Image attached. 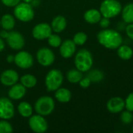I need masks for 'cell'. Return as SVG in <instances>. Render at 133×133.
<instances>
[{"mask_svg": "<svg viewBox=\"0 0 133 133\" xmlns=\"http://www.w3.org/2000/svg\"><path fill=\"white\" fill-rule=\"evenodd\" d=\"M97 41L105 48L115 50L122 44V37L119 32L112 29H103L97 35Z\"/></svg>", "mask_w": 133, "mask_h": 133, "instance_id": "6da1fadb", "label": "cell"}, {"mask_svg": "<svg viewBox=\"0 0 133 133\" xmlns=\"http://www.w3.org/2000/svg\"><path fill=\"white\" fill-rule=\"evenodd\" d=\"M74 63L78 70L81 71L82 72H88L90 69H91L94 63L92 54L90 51L85 48L79 50L76 54Z\"/></svg>", "mask_w": 133, "mask_h": 133, "instance_id": "7a4b0ae2", "label": "cell"}, {"mask_svg": "<svg viewBox=\"0 0 133 133\" xmlns=\"http://www.w3.org/2000/svg\"><path fill=\"white\" fill-rule=\"evenodd\" d=\"M122 6L118 0H104L100 5V12L104 17H116L122 12Z\"/></svg>", "mask_w": 133, "mask_h": 133, "instance_id": "3957f363", "label": "cell"}, {"mask_svg": "<svg viewBox=\"0 0 133 133\" xmlns=\"http://www.w3.org/2000/svg\"><path fill=\"white\" fill-rule=\"evenodd\" d=\"M63 75L59 69H51L48 72L45 77V87L49 92L55 91L61 87L63 83Z\"/></svg>", "mask_w": 133, "mask_h": 133, "instance_id": "277c9868", "label": "cell"}, {"mask_svg": "<svg viewBox=\"0 0 133 133\" xmlns=\"http://www.w3.org/2000/svg\"><path fill=\"white\" fill-rule=\"evenodd\" d=\"M55 106V101L51 97L43 96L35 102L34 110L38 115L48 116L54 111Z\"/></svg>", "mask_w": 133, "mask_h": 133, "instance_id": "5b68a950", "label": "cell"}, {"mask_svg": "<svg viewBox=\"0 0 133 133\" xmlns=\"http://www.w3.org/2000/svg\"><path fill=\"white\" fill-rule=\"evenodd\" d=\"M16 19L22 22H29L34 17V11L31 5L28 2H19L15 6L13 11Z\"/></svg>", "mask_w": 133, "mask_h": 133, "instance_id": "8992f818", "label": "cell"}, {"mask_svg": "<svg viewBox=\"0 0 133 133\" xmlns=\"http://www.w3.org/2000/svg\"><path fill=\"white\" fill-rule=\"evenodd\" d=\"M29 126L32 131L37 133L45 132L48 129V125L44 116L41 115H34L30 117L28 122Z\"/></svg>", "mask_w": 133, "mask_h": 133, "instance_id": "52a82bcc", "label": "cell"}, {"mask_svg": "<svg viewBox=\"0 0 133 133\" xmlns=\"http://www.w3.org/2000/svg\"><path fill=\"white\" fill-rule=\"evenodd\" d=\"M55 54L50 48H42L37 52V59L38 63L44 67L51 65L55 62Z\"/></svg>", "mask_w": 133, "mask_h": 133, "instance_id": "ba28073f", "label": "cell"}, {"mask_svg": "<svg viewBox=\"0 0 133 133\" xmlns=\"http://www.w3.org/2000/svg\"><path fill=\"white\" fill-rule=\"evenodd\" d=\"M15 64L20 69H29L34 64L33 56L26 51H22L18 52L14 56Z\"/></svg>", "mask_w": 133, "mask_h": 133, "instance_id": "9c48e42d", "label": "cell"}, {"mask_svg": "<svg viewBox=\"0 0 133 133\" xmlns=\"http://www.w3.org/2000/svg\"><path fill=\"white\" fill-rule=\"evenodd\" d=\"M14 116V105L6 97H0V118L9 120Z\"/></svg>", "mask_w": 133, "mask_h": 133, "instance_id": "30bf717a", "label": "cell"}, {"mask_svg": "<svg viewBox=\"0 0 133 133\" xmlns=\"http://www.w3.org/2000/svg\"><path fill=\"white\" fill-rule=\"evenodd\" d=\"M51 26L46 23H41L34 26L32 30V35L37 40H44L51 34Z\"/></svg>", "mask_w": 133, "mask_h": 133, "instance_id": "8fae6325", "label": "cell"}, {"mask_svg": "<svg viewBox=\"0 0 133 133\" xmlns=\"http://www.w3.org/2000/svg\"><path fill=\"white\" fill-rule=\"evenodd\" d=\"M6 41L9 48L13 50H20L23 48L25 44V40L23 36L17 31L9 32Z\"/></svg>", "mask_w": 133, "mask_h": 133, "instance_id": "7c38bea8", "label": "cell"}, {"mask_svg": "<svg viewBox=\"0 0 133 133\" xmlns=\"http://www.w3.org/2000/svg\"><path fill=\"white\" fill-rule=\"evenodd\" d=\"M76 51V44L71 39H66L59 46V51L64 58H69L74 55Z\"/></svg>", "mask_w": 133, "mask_h": 133, "instance_id": "4fadbf2b", "label": "cell"}, {"mask_svg": "<svg viewBox=\"0 0 133 133\" xmlns=\"http://www.w3.org/2000/svg\"><path fill=\"white\" fill-rule=\"evenodd\" d=\"M107 109L109 112L113 114L121 113L125 107V100L120 97H114L107 102Z\"/></svg>", "mask_w": 133, "mask_h": 133, "instance_id": "5bb4252c", "label": "cell"}, {"mask_svg": "<svg viewBox=\"0 0 133 133\" xmlns=\"http://www.w3.org/2000/svg\"><path fill=\"white\" fill-rule=\"evenodd\" d=\"M19 80V75L17 72L13 69L5 70L0 76V82L2 85L11 87L16 83Z\"/></svg>", "mask_w": 133, "mask_h": 133, "instance_id": "9a60e30c", "label": "cell"}, {"mask_svg": "<svg viewBox=\"0 0 133 133\" xmlns=\"http://www.w3.org/2000/svg\"><path fill=\"white\" fill-rule=\"evenodd\" d=\"M26 87L22 83H15L9 90L8 96L12 100H20L26 94Z\"/></svg>", "mask_w": 133, "mask_h": 133, "instance_id": "2e32d148", "label": "cell"}, {"mask_svg": "<svg viewBox=\"0 0 133 133\" xmlns=\"http://www.w3.org/2000/svg\"><path fill=\"white\" fill-rule=\"evenodd\" d=\"M83 17L87 23L90 24H96L99 23L102 17V15L100 10H97L96 9H90L85 12Z\"/></svg>", "mask_w": 133, "mask_h": 133, "instance_id": "e0dca14e", "label": "cell"}, {"mask_svg": "<svg viewBox=\"0 0 133 133\" xmlns=\"http://www.w3.org/2000/svg\"><path fill=\"white\" fill-rule=\"evenodd\" d=\"M67 26V20L62 16H55L51 22V29L55 33L62 32Z\"/></svg>", "mask_w": 133, "mask_h": 133, "instance_id": "ac0fdd59", "label": "cell"}, {"mask_svg": "<svg viewBox=\"0 0 133 133\" xmlns=\"http://www.w3.org/2000/svg\"><path fill=\"white\" fill-rule=\"evenodd\" d=\"M55 97L56 100L60 103H68L72 98V94L69 90L66 88H58L55 90Z\"/></svg>", "mask_w": 133, "mask_h": 133, "instance_id": "d6986e66", "label": "cell"}, {"mask_svg": "<svg viewBox=\"0 0 133 133\" xmlns=\"http://www.w3.org/2000/svg\"><path fill=\"white\" fill-rule=\"evenodd\" d=\"M117 49H118L117 51L118 56L122 60L125 61L129 60L133 56L132 48L126 44H122Z\"/></svg>", "mask_w": 133, "mask_h": 133, "instance_id": "ffe728a7", "label": "cell"}, {"mask_svg": "<svg viewBox=\"0 0 133 133\" xmlns=\"http://www.w3.org/2000/svg\"><path fill=\"white\" fill-rule=\"evenodd\" d=\"M122 17L125 23H133V3H129L125 5L122 9Z\"/></svg>", "mask_w": 133, "mask_h": 133, "instance_id": "44dd1931", "label": "cell"}, {"mask_svg": "<svg viewBox=\"0 0 133 133\" xmlns=\"http://www.w3.org/2000/svg\"><path fill=\"white\" fill-rule=\"evenodd\" d=\"M15 19L11 14H5L1 18V26L4 30H11L15 26Z\"/></svg>", "mask_w": 133, "mask_h": 133, "instance_id": "7402d4cb", "label": "cell"}, {"mask_svg": "<svg viewBox=\"0 0 133 133\" xmlns=\"http://www.w3.org/2000/svg\"><path fill=\"white\" fill-rule=\"evenodd\" d=\"M19 115L23 118H30L33 115V108L30 104L26 101L20 102L17 107Z\"/></svg>", "mask_w": 133, "mask_h": 133, "instance_id": "603a6c76", "label": "cell"}, {"mask_svg": "<svg viewBox=\"0 0 133 133\" xmlns=\"http://www.w3.org/2000/svg\"><path fill=\"white\" fill-rule=\"evenodd\" d=\"M66 77L69 83H78L81 80V79L83 77V76L81 71L78 70L77 69H70L67 72Z\"/></svg>", "mask_w": 133, "mask_h": 133, "instance_id": "cb8c5ba5", "label": "cell"}, {"mask_svg": "<svg viewBox=\"0 0 133 133\" xmlns=\"http://www.w3.org/2000/svg\"><path fill=\"white\" fill-rule=\"evenodd\" d=\"M20 83L26 88H32L37 84V78L31 74H26L20 77Z\"/></svg>", "mask_w": 133, "mask_h": 133, "instance_id": "d4e9b609", "label": "cell"}, {"mask_svg": "<svg viewBox=\"0 0 133 133\" xmlns=\"http://www.w3.org/2000/svg\"><path fill=\"white\" fill-rule=\"evenodd\" d=\"M91 81V83H99L104 79V74L100 69H92L89 70L87 76Z\"/></svg>", "mask_w": 133, "mask_h": 133, "instance_id": "484cf974", "label": "cell"}, {"mask_svg": "<svg viewBox=\"0 0 133 133\" xmlns=\"http://www.w3.org/2000/svg\"><path fill=\"white\" fill-rule=\"evenodd\" d=\"M120 120L123 124L125 125H129L133 122V114L132 111H129L128 110L125 111H122L121 112V115H120Z\"/></svg>", "mask_w": 133, "mask_h": 133, "instance_id": "4316f807", "label": "cell"}, {"mask_svg": "<svg viewBox=\"0 0 133 133\" xmlns=\"http://www.w3.org/2000/svg\"><path fill=\"white\" fill-rule=\"evenodd\" d=\"M72 41L76 45H83L87 41V35L84 32H78L74 35Z\"/></svg>", "mask_w": 133, "mask_h": 133, "instance_id": "83f0119b", "label": "cell"}, {"mask_svg": "<svg viewBox=\"0 0 133 133\" xmlns=\"http://www.w3.org/2000/svg\"><path fill=\"white\" fill-rule=\"evenodd\" d=\"M48 42L50 46H51L53 48H58L61 45L62 41V38L58 34H51L48 37Z\"/></svg>", "mask_w": 133, "mask_h": 133, "instance_id": "f1b7e54d", "label": "cell"}, {"mask_svg": "<svg viewBox=\"0 0 133 133\" xmlns=\"http://www.w3.org/2000/svg\"><path fill=\"white\" fill-rule=\"evenodd\" d=\"M13 131L11 124L5 119L0 121V133H10Z\"/></svg>", "mask_w": 133, "mask_h": 133, "instance_id": "f546056e", "label": "cell"}, {"mask_svg": "<svg viewBox=\"0 0 133 133\" xmlns=\"http://www.w3.org/2000/svg\"><path fill=\"white\" fill-rule=\"evenodd\" d=\"M125 108H126V110L133 112V92L128 95V97L125 100Z\"/></svg>", "mask_w": 133, "mask_h": 133, "instance_id": "4dcf8cb0", "label": "cell"}, {"mask_svg": "<svg viewBox=\"0 0 133 133\" xmlns=\"http://www.w3.org/2000/svg\"><path fill=\"white\" fill-rule=\"evenodd\" d=\"M99 25L102 29H107L109 27V26L111 25V21L109 18L107 17H104L102 16L101 20L99 21Z\"/></svg>", "mask_w": 133, "mask_h": 133, "instance_id": "1f68e13d", "label": "cell"}, {"mask_svg": "<svg viewBox=\"0 0 133 133\" xmlns=\"http://www.w3.org/2000/svg\"><path fill=\"white\" fill-rule=\"evenodd\" d=\"M79 83L82 88H88L91 84V81L87 76H86V77H83L81 80L79 82Z\"/></svg>", "mask_w": 133, "mask_h": 133, "instance_id": "d6a6232c", "label": "cell"}, {"mask_svg": "<svg viewBox=\"0 0 133 133\" xmlns=\"http://www.w3.org/2000/svg\"><path fill=\"white\" fill-rule=\"evenodd\" d=\"M2 4L8 7H15L20 2V0H1Z\"/></svg>", "mask_w": 133, "mask_h": 133, "instance_id": "836d02e7", "label": "cell"}, {"mask_svg": "<svg viewBox=\"0 0 133 133\" xmlns=\"http://www.w3.org/2000/svg\"><path fill=\"white\" fill-rule=\"evenodd\" d=\"M125 30L126 35L131 40H133V23H128V25L125 26Z\"/></svg>", "mask_w": 133, "mask_h": 133, "instance_id": "e575fe53", "label": "cell"}, {"mask_svg": "<svg viewBox=\"0 0 133 133\" xmlns=\"http://www.w3.org/2000/svg\"><path fill=\"white\" fill-rule=\"evenodd\" d=\"M8 35H9V32H8V30H2V31L0 32V37H1L2 39H6L7 37H8Z\"/></svg>", "mask_w": 133, "mask_h": 133, "instance_id": "d590c367", "label": "cell"}, {"mask_svg": "<svg viewBox=\"0 0 133 133\" xmlns=\"http://www.w3.org/2000/svg\"><path fill=\"white\" fill-rule=\"evenodd\" d=\"M5 48V43L2 40V38L0 37V52L2 51Z\"/></svg>", "mask_w": 133, "mask_h": 133, "instance_id": "8d00e7d4", "label": "cell"}, {"mask_svg": "<svg viewBox=\"0 0 133 133\" xmlns=\"http://www.w3.org/2000/svg\"><path fill=\"white\" fill-rule=\"evenodd\" d=\"M6 61H7L8 62H9V63H11V62H14V56H13L12 55H8V56H7V58H6Z\"/></svg>", "mask_w": 133, "mask_h": 133, "instance_id": "74e56055", "label": "cell"}, {"mask_svg": "<svg viewBox=\"0 0 133 133\" xmlns=\"http://www.w3.org/2000/svg\"><path fill=\"white\" fill-rule=\"evenodd\" d=\"M23 2H28V3H30V2H31L33 0H23Z\"/></svg>", "mask_w": 133, "mask_h": 133, "instance_id": "f35d334b", "label": "cell"}, {"mask_svg": "<svg viewBox=\"0 0 133 133\" xmlns=\"http://www.w3.org/2000/svg\"><path fill=\"white\" fill-rule=\"evenodd\" d=\"M132 132H133V125H132Z\"/></svg>", "mask_w": 133, "mask_h": 133, "instance_id": "ab89813d", "label": "cell"}, {"mask_svg": "<svg viewBox=\"0 0 133 133\" xmlns=\"http://www.w3.org/2000/svg\"><path fill=\"white\" fill-rule=\"evenodd\" d=\"M0 25H1V19H0Z\"/></svg>", "mask_w": 133, "mask_h": 133, "instance_id": "60d3db41", "label": "cell"}]
</instances>
